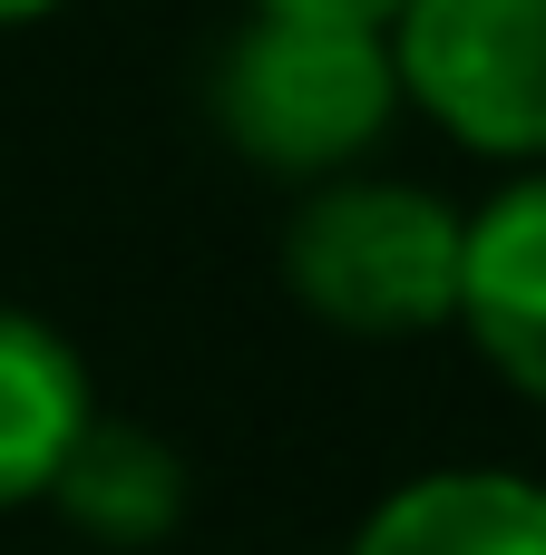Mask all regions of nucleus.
<instances>
[{
    "label": "nucleus",
    "mask_w": 546,
    "mask_h": 555,
    "mask_svg": "<svg viewBox=\"0 0 546 555\" xmlns=\"http://www.w3.org/2000/svg\"><path fill=\"white\" fill-rule=\"evenodd\" d=\"M205 107L225 127L234 156L274 166V176H332L352 166L391 107H401V68H391V29H342V20H274L254 10L205 78Z\"/></svg>",
    "instance_id": "nucleus-1"
},
{
    "label": "nucleus",
    "mask_w": 546,
    "mask_h": 555,
    "mask_svg": "<svg viewBox=\"0 0 546 555\" xmlns=\"http://www.w3.org/2000/svg\"><path fill=\"white\" fill-rule=\"evenodd\" d=\"M459 254H469V224L430 185H391V176L322 185L283 224L293 302L322 312L332 332H361V341L459 322Z\"/></svg>",
    "instance_id": "nucleus-2"
},
{
    "label": "nucleus",
    "mask_w": 546,
    "mask_h": 555,
    "mask_svg": "<svg viewBox=\"0 0 546 555\" xmlns=\"http://www.w3.org/2000/svg\"><path fill=\"white\" fill-rule=\"evenodd\" d=\"M391 68L459 146L546 156V0H410Z\"/></svg>",
    "instance_id": "nucleus-3"
},
{
    "label": "nucleus",
    "mask_w": 546,
    "mask_h": 555,
    "mask_svg": "<svg viewBox=\"0 0 546 555\" xmlns=\"http://www.w3.org/2000/svg\"><path fill=\"white\" fill-rule=\"evenodd\" d=\"M459 322L469 341L498 361V380H518L546 400V176L508 185L459 254Z\"/></svg>",
    "instance_id": "nucleus-4"
},
{
    "label": "nucleus",
    "mask_w": 546,
    "mask_h": 555,
    "mask_svg": "<svg viewBox=\"0 0 546 555\" xmlns=\"http://www.w3.org/2000/svg\"><path fill=\"white\" fill-rule=\"evenodd\" d=\"M88 420H98V400H88L78 351L49 322H29V312L0 302V507L49 498V478L68 468V449H78Z\"/></svg>",
    "instance_id": "nucleus-5"
},
{
    "label": "nucleus",
    "mask_w": 546,
    "mask_h": 555,
    "mask_svg": "<svg viewBox=\"0 0 546 555\" xmlns=\"http://www.w3.org/2000/svg\"><path fill=\"white\" fill-rule=\"evenodd\" d=\"M352 555H546V488L498 468H440L381 498Z\"/></svg>",
    "instance_id": "nucleus-6"
},
{
    "label": "nucleus",
    "mask_w": 546,
    "mask_h": 555,
    "mask_svg": "<svg viewBox=\"0 0 546 555\" xmlns=\"http://www.w3.org/2000/svg\"><path fill=\"white\" fill-rule=\"evenodd\" d=\"M49 507L98 537V546H156L176 517H186V459L156 439V429H127V420H88L68 468L49 478Z\"/></svg>",
    "instance_id": "nucleus-7"
},
{
    "label": "nucleus",
    "mask_w": 546,
    "mask_h": 555,
    "mask_svg": "<svg viewBox=\"0 0 546 555\" xmlns=\"http://www.w3.org/2000/svg\"><path fill=\"white\" fill-rule=\"evenodd\" d=\"M254 10H274V20H342V29H391L410 0H254Z\"/></svg>",
    "instance_id": "nucleus-8"
},
{
    "label": "nucleus",
    "mask_w": 546,
    "mask_h": 555,
    "mask_svg": "<svg viewBox=\"0 0 546 555\" xmlns=\"http://www.w3.org/2000/svg\"><path fill=\"white\" fill-rule=\"evenodd\" d=\"M59 0H0V29H20V20H49Z\"/></svg>",
    "instance_id": "nucleus-9"
}]
</instances>
